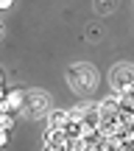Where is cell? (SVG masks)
<instances>
[{"label":"cell","instance_id":"277c9868","mask_svg":"<svg viewBox=\"0 0 134 151\" xmlns=\"http://www.w3.org/2000/svg\"><path fill=\"white\" fill-rule=\"evenodd\" d=\"M22 104H25V92H22V90H9V92H6V101L0 104V115H14V112H20Z\"/></svg>","mask_w":134,"mask_h":151},{"label":"cell","instance_id":"9c48e42d","mask_svg":"<svg viewBox=\"0 0 134 151\" xmlns=\"http://www.w3.org/2000/svg\"><path fill=\"white\" fill-rule=\"evenodd\" d=\"M126 140H129L131 146H134V129H129V132H126Z\"/></svg>","mask_w":134,"mask_h":151},{"label":"cell","instance_id":"3957f363","mask_svg":"<svg viewBox=\"0 0 134 151\" xmlns=\"http://www.w3.org/2000/svg\"><path fill=\"white\" fill-rule=\"evenodd\" d=\"M22 109H25L28 118H42V115L48 112V95H45L42 90L25 92V104H22Z\"/></svg>","mask_w":134,"mask_h":151},{"label":"cell","instance_id":"52a82bcc","mask_svg":"<svg viewBox=\"0 0 134 151\" xmlns=\"http://www.w3.org/2000/svg\"><path fill=\"white\" fill-rule=\"evenodd\" d=\"M64 151H84V140H81V137H70Z\"/></svg>","mask_w":134,"mask_h":151},{"label":"cell","instance_id":"7a4b0ae2","mask_svg":"<svg viewBox=\"0 0 134 151\" xmlns=\"http://www.w3.org/2000/svg\"><path fill=\"white\" fill-rule=\"evenodd\" d=\"M112 87H115V92H129L131 87H134V65H115L112 67Z\"/></svg>","mask_w":134,"mask_h":151},{"label":"cell","instance_id":"ba28073f","mask_svg":"<svg viewBox=\"0 0 134 151\" xmlns=\"http://www.w3.org/2000/svg\"><path fill=\"white\" fill-rule=\"evenodd\" d=\"M11 123H14V118H11V115H0V132H9Z\"/></svg>","mask_w":134,"mask_h":151},{"label":"cell","instance_id":"6da1fadb","mask_svg":"<svg viewBox=\"0 0 134 151\" xmlns=\"http://www.w3.org/2000/svg\"><path fill=\"white\" fill-rule=\"evenodd\" d=\"M67 81L75 92H90L98 84V70L92 65H73L67 70Z\"/></svg>","mask_w":134,"mask_h":151},{"label":"cell","instance_id":"4fadbf2b","mask_svg":"<svg viewBox=\"0 0 134 151\" xmlns=\"http://www.w3.org/2000/svg\"><path fill=\"white\" fill-rule=\"evenodd\" d=\"M0 37H3V25H0Z\"/></svg>","mask_w":134,"mask_h":151},{"label":"cell","instance_id":"30bf717a","mask_svg":"<svg viewBox=\"0 0 134 151\" xmlns=\"http://www.w3.org/2000/svg\"><path fill=\"white\" fill-rule=\"evenodd\" d=\"M45 151H64V146H45Z\"/></svg>","mask_w":134,"mask_h":151},{"label":"cell","instance_id":"8fae6325","mask_svg":"<svg viewBox=\"0 0 134 151\" xmlns=\"http://www.w3.org/2000/svg\"><path fill=\"white\" fill-rule=\"evenodd\" d=\"M11 6V0H0V9H9Z\"/></svg>","mask_w":134,"mask_h":151},{"label":"cell","instance_id":"5b68a950","mask_svg":"<svg viewBox=\"0 0 134 151\" xmlns=\"http://www.w3.org/2000/svg\"><path fill=\"white\" fill-rule=\"evenodd\" d=\"M45 146H67L64 129H48V134H45Z\"/></svg>","mask_w":134,"mask_h":151},{"label":"cell","instance_id":"5bb4252c","mask_svg":"<svg viewBox=\"0 0 134 151\" xmlns=\"http://www.w3.org/2000/svg\"><path fill=\"white\" fill-rule=\"evenodd\" d=\"M0 84H3V76H0Z\"/></svg>","mask_w":134,"mask_h":151},{"label":"cell","instance_id":"8992f818","mask_svg":"<svg viewBox=\"0 0 134 151\" xmlns=\"http://www.w3.org/2000/svg\"><path fill=\"white\" fill-rule=\"evenodd\" d=\"M67 123H70V112H64V109L50 112V129H64Z\"/></svg>","mask_w":134,"mask_h":151},{"label":"cell","instance_id":"7c38bea8","mask_svg":"<svg viewBox=\"0 0 134 151\" xmlns=\"http://www.w3.org/2000/svg\"><path fill=\"white\" fill-rule=\"evenodd\" d=\"M6 101V90H3V84H0V104Z\"/></svg>","mask_w":134,"mask_h":151}]
</instances>
